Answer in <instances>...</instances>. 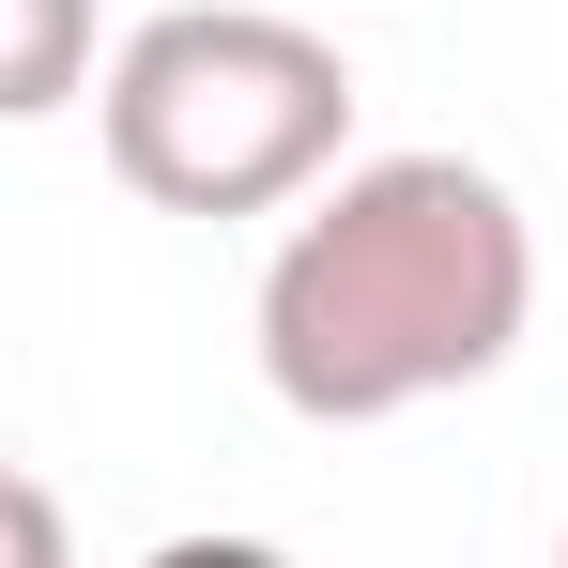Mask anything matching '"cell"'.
Listing matches in <instances>:
<instances>
[{"label":"cell","mask_w":568,"mask_h":568,"mask_svg":"<svg viewBox=\"0 0 568 568\" xmlns=\"http://www.w3.org/2000/svg\"><path fill=\"white\" fill-rule=\"evenodd\" d=\"M554 568H568V538H554Z\"/></svg>","instance_id":"8992f818"},{"label":"cell","mask_w":568,"mask_h":568,"mask_svg":"<svg viewBox=\"0 0 568 568\" xmlns=\"http://www.w3.org/2000/svg\"><path fill=\"white\" fill-rule=\"evenodd\" d=\"M139 568H292V554H262V538H170V554H139Z\"/></svg>","instance_id":"5b68a950"},{"label":"cell","mask_w":568,"mask_h":568,"mask_svg":"<svg viewBox=\"0 0 568 568\" xmlns=\"http://www.w3.org/2000/svg\"><path fill=\"white\" fill-rule=\"evenodd\" d=\"M538 323V231L476 154H369L323 170L262 262V384L307 430H384L462 399Z\"/></svg>","instance_id":"6da1fadb"},{"label":"cell","mask_w":568,"mask_h":568,"mask_svg":"<svg viewBox=\"0 0 568 568\" xmlns=\"http://www.w3.org/2000/svg\"><path fill=\"white\" fill-rule=\"evenodd\" d=\"M93 93V0H0V123Z\"/></svg>","instance_id":"3957f363"},{"label":"cell","mask_w":568,"mask_h":568,"mask_svg":"<svg viewBox=\"0 0 568 568\" xmlns=\"http://www.w3.org/2000/svg\"><path fill=\"white\" fill-rule=\"evenodd\" d=\"M93 123H108V170L154 215H277L338 170L354 62L292 0H185V16L108 47Z\"/></svg>","instance_id":"7a4b0ae2"},{"label":"cell","mask_w":568,"mask_h":568,"mask_svg":"<svg viewBox=\"0 0 568 568\" xmlns=\"http://www.w3.org/2000/svg\"><path fill=\"white\" fill-rule=\"evenodd\" d=\"M0 568H78L62 491H47V476H16V462H0Z\"/></svg>","instance_id":"277c9868"}]
</instances>
